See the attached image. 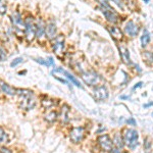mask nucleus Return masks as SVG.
I'll use <instances>...</instances> for the list:
<instances>
[{
  "mask_svg": "<svg viewBox=\"0 0 153 153\" xmlns=\"http://www.w3.org/2000/svg\"><path fill=\"white\" fill-rule=\"evenodd\" d=\"M16 95L19 96V103L21 108L25 110H31L36 105V97L33 91L29 89H16Z\"/></svg>",
  "mask_w": 153,
  "mask_h": 153,
  "instance_id": "nucleus-1",
  "label": "nucleus"
},
{
  "mask_svg": "<svg viewBox=\"0 0 153 153\" xmlns=\"http://www.w3.org/2000/svg\"><path fill=\"white\" fill-rule=\"evenodd\" d=\"M98 7H99L100 11L102 12L107 24L118 26L122 23V16L114 8H112V6L109 4V2H105L103 4H100V5H98Z\"/></svg>",
  "mask_w": 153,
  "mask_h": 153,
  "instance_id": "nucleus-2",
  "label": "nucleus"
},
{
  "mask_svg": "<svg viewBox=\"0 0 153 153\" xmlns=\"http://www.w3.org/2000/svg\"><path fill=\"white\" fill-rule=\"evenodd\" d=\"M123 137H124L126 146L131 150H134L135 148L139 145V142H138L139 133L135 129L125 128L124 131H123Z\"/></svg>",
  "mask_w": 153,
  "mask_h": 153,
  "instance_id": "nucleus-3",
  "label": "nucleus"
},
{
  "mask_svg": "<svg viewBox=\"0 0 153 153\" xmlns=\"http://www.w3.org/2000/svg\"><path fill=\"white\" fill-rule=\"evenodd\" d=\"M81 78L84 81L86 85L93 87V86H97L101 82L102 78L96 73L95 71H81Z\"/></svg>",
  "mask_w": 153,
  "mask_h": 153,
  "instance_id": "nucleus-4",
  "label": "nucleus"
},
{
  "mask_svg": "<svg viewBox=\"0 0 153 153\" xmlns=\"http://www.w3.org/2000/svg\"><path fill=\"white\" fill-rule=\"evenodd\" d=\"M105 27H106V30L108 31V33H109V35L111 36V38L117 42V44H120L126 41L127 37H126L124 31L118 26H117V25L106 24Z\"/></svg>",
  "mask_w": 153,
  "mask_h": 153,
  "instance_id": "nucleus-5",
  "label": "nucleus"
},
{
  "mask_svg": "<svg viewBox=\"0 0 153 153\" xmlns=\"http://www.w3.org/2000/svg\"><path fill=\"white\" fill-rule=\"evenodd\" d=\"M140 30H141L140 25L135 23L133 19H130V21H128L126 23L123 31H124L125 35L128 39H135L136 37L139 35Z\"/></svg>",
  "mask_w": 153,
  "mask_h": 153,
  "instance_id": "nucleus-6",
  "label": "nucleus"
},
{
  "mask_svg": "<svg viewBox=\"0 0 153 153\" xmlns=\"http://www.w3.org/2000/svg\"><path fill=\"white\" fill-rule=\"evenodd\" d=\"M25 37L28 43L33 42L36 37V24L34 23L33 18H27L25 19Z\"/></svg>",
  "mask_w": 153,
  "mask_h": 153,
  "instance_id": "nucleus-7",
  "label": "nucleus"
},
{
  "mask_svg": "<svg viewBox=\"0 0 153 153\" xmlns=\"http://www.w3.org/2000/svg\"><path fill=\"white\" fill-rule=\"evenodd\" d=\"M97 143H98V145H99L100 149L102 150L103 152L110 153L113 151V149H114L112 139L110 138V136L108 134L100 135L99 137L97 138Z\"/></svg>",
  "mask_w": 153,
  "mask_h": 153,
  "instance_id": "nucleus-8",
  "label": "nucleus"
},
{
  "mask_svg": "<svg viewBox=\"0 0 153 153\" xmlns=\"http://www.w3.org/2000/svg\"><path fill=\"white\" fill-rule=\"evenodd\" d=\"M54 40V43L52 44V50L55 53L59 59H63V55H65V37L62 35L56 36Z\"/></svg>",
  "mask_w": 153,
  "mask_h": 153,
  "instance_id": "nucleus-9",
  "label": "nucleus"
},
{
  "mask_svg": "<svg viewBox=\"0 0 153 153\" xmlns=\"http://www.w3.org/2000/svg\"><path fill=\"white\" fill-rule=\"evenodd\" d=\"M86 129L84 127H74L70 131V139L74 144H79L85 139Z\"/></svg>",
  "mask_w": 153,
  "mask_h": 153,
  "instance_id": "nucleus-10",
  "label": "nucleus"
},
{
  "mask_svg": "<svg viewBox=\"0 0 153 153\" xmlns=\"http://www.w3.org/2000/svg\"><path fill=\"white\" fill-rule=\"evenodd\" d=\"M93 96L96 101H104L108 98L109 93H108L107 88L104 85L96 86L93 90Z\"/></svg>",
  "mask_w": 153,
  "mask_h": 153,
  "instance_id": "nucleus-11",
  "label": "nucleus"
},
{
  "mask_svg": "<svg viewBox=\"0 0 153 153\" xmlns=\"http://www.w3.org/2000/svg\"><path fill=\"white\" fill-rule=\"evenodd\" d=\"M56 32H57V29H56V25L55 23L50 19L47 24H46V28H45V36L48 40L52 41L53 39L56 38Z\"/></svg>",
  "mask_w": 153,
  "mask_h": 153,
  "instance_id": "nucleus-12",
  "label": "nucleus"
},
{
  "mask_svg": "<svg viewBox=\"0 0 153 153\" xmlns=\"http://www.w3.org/2000/svg\"><path fill=\"white\" fill-rule=\"evenodd\" d=\"M70 112H71V107L68 104H63L61 106L60 112L58 114V120H60V123L62 125H65L70 122Z\"/></svg>",
  "mask_w": 153,
  "mask_h": 153,
  "instance_id": "nucleus-13",
  "label": "nucleus"
},
{
  "mask_svg": "<svg viewBox=\"0 0 153 153\" xmlns=\"http://www.w3.org/2000/svg\"><path fill=\"white\" fill-rule=\"evenodd\" d=\"M141 58L142 61L148 68H153V51L149 49H142L141 50Z\"/></svg>",
  "mask_w": 153,
  "mask_h": 153,
  "instance_id": "nucleus-14",
  "label": "nucleus"
},
{
  "mask_svg": "<svg viewBox=\"0 0 153 153\" xmlns=\"http://www.w3.org/2000/svg\"><path fill=\"white\" fill-rule=\"evenodd\" d=\"M112 142H113V146H114V148H117L118 150H123L124 147L126 146L123 134H120V133H118V132H117L115 134H113Z\"/></svg>",
  "mask_w": 153,
  "mask_h": 153,
  "instance_id": "nucleus-15",
  "label": "nucleus"
},
{
  "mask_svg": "<svg viewBox=\"0 0 153 153\" xmlns=\"http://www.w3.org/2000/svg\"><path fill=\"white\" fill-rule=\"evenodd\" d=\"M53 71H56V73H60V74H62V75H63V76H65L66 78H68V80H70L71 82L74 84V85H75V86H76V87H79V88H81V89H83V86L81 85V83L79 82V81L76 80V79L75 76H74L73 75H71V73H68V71H65V70H62V68H55V70H54Z\"/></svg>",
  "mask_w": 153,
  "mask_h": 153,
  "instance_id": "nucleus-16",
  "label": "nucleus"
},
{
  "mask_svg": "<svg viewBox=\"0 0 153 153\" xmlns=\"http://www.w3.org/2000/svg\"><path fill=\"white\" fill-rule=\"evenodd\" d=\"M151 41V36L150 33L147 29H143V33L141 37H140V42H141V47L142 49H146L148 47V45L150 44Z\"/></svg>",
  "mask_w": 153,
  "mask_h": 153,
  "instance_id": "nucleus-17",
  "label": "nucleus"
},
{
  "mask_svg": "<svg viewBox=\"0 0 153 153\" xmlns=\"http://www.w3.org/2000/svg\"><path fill=\"white\" fill-rule=\"evenodd\" d=\"M11 19L12 23H13V26L16 27V30H22L23 28L25 30V22H23L21 14L19 12H13L11 16Z\"/></svg>",
  "mask_w": 153,
  "mask_h": 153,
  "instance_id": "nucleus-18",
  "label": "nucleus"
},
{
  "mask_svg": "<svg viewBox=\"0 0 153 153\" xmlns=\"http://www.w3.org/2000/svg\"><path fill=\"white\" fill-rule=\"evenodd\" d=\"M45 28H46V25L44 24V22L40 19L38 21V23L36 24V37L37 38L40 39L45 35Z\"/></svg>",
  "mask_w": 153,
  "mask_h": 153,
  "instance_id": "nucleus-19",
  "label": "nucleus"
},
{
  "mask_svg": "<svg viewBox=\"0 0 153 153\" xmlns=\"http://www.w3.org/2000/svg\"><path fill=\"white\" fill-rule=\"evenodd\" d=\"M0 88H1L2 92L5 93L6 95H10V96L16 95V89L12 88L8 84L4 83V82H0Z\"/></svg>",
  "mask_w": 153,
  "mask_h": 153,
  "instance_id": "nucleus-20",
  "label": "nucleus"
},
{
  "mask_svg": "<svg viewBox=\"0 0 153 153\" xmlns=\"http://www.w3.org/2000/svg\"><path fill=\"white\" fill-rule=\"evenodd\" d=\"M34 60L36 62L40 63L42 65H45V66H50V65H54V61H53V58L52 57H48L47 59H44L42 57H38V58H34Z\"/></svg>",
  "mask_w": 153,
  "mask_h": 153,
  "instance_id": "nucleus-21",
  "label": "nucleus"
},
{
  "mask_svg": "<svg viewBox=\"0 0 153 153\" xmlns=\"http://www.w3.org/2000/svg\"><path fill=\"white\" fill-rule=\"evenodd\" d=\"M44 117H45V120H47L48 123L52 124V123H54L58 118V114H57V112H56V111L51 110V111H48L47 113H46V114L44 115Z\"/></svg>",
  "mask_w": 153,
  "mask_h": 153,
  "instance_id": "nucleus-22",
  "label": "nucleus"
},
{
  "mask_svg": "<svg viewBox=\"0 0 153 153\" xmlns=\"http://www.w3.org/2000/svg\"><path fill=\"white\" fill-rule=\"evenodd\" d=\"M41 104L44 108L49 109V108L53 107L54 105H56V102L53 99H50V98H44V99H42L41 101Z\"/></svg>",
  "mask_w": 153,
  "mask_h": 153,
  "instance_id": "nucleus-23",
  "label": "nucleus"
},
{
  "mask_svg": "<svg viewBox=\"0 0 153 153\" xmlns=\"http://www.w3.org/2000/svg\"><path fill=\"white\" fill-rule=\"evenodd\" d=\"M151 145H152V142H151V140H150V138L149 137H146L144 139V149H145V151L148 152L150 149H151Z\"/></svg>",
  "mask_w": 153,
  "mask_h": 153,
  "instance_id": "nucleus-24",
  "label": "nucleus"
},
{
  "mask_svg": "<svg viewBox=\"0 0 153 153\" xmlns=\"http://www.w3.org/2000/svg\"><path fill=\"white\" fill-rule=\"evenodd\" d=\"M7 141V135L2 128H0V144L5 143Z\"/></svg>",
  "mask_w": 153,
  "mask_h": 153,
  "instance_id": "nucleus-25",
  "label": "nucleus"
},
{
  "mask_svg": "<svg viewBox=\"0 0 153 153\" xmlns=\"http://www.w3.org/2000/svg\"><path fill=\"white\" fill-rule=\"evenodd\" d=\"M23 61H24V58L23 57H18V58L14 59V60L10 63V66H11V68H14V66L19 65V63H22Z\"/></svg>",
  "mask_w": 153,
  "mask_h": 153,
  "instance_id": "nucleus-26",
  "label": "nucleus"
},
{
  "mask_svg": "<svg viewBox=\"0 0 153 153\" xmlns=\"http://www.w3.org/2000/svg\"><path fill=\"white\" fill-rule=\"evenodd\" d=\"M7 55H6V52L4 50L3 47H0V61H4L6 59Z\"/></svg>",
  "mask_w": 153,
  "mask_h": 153,
  "instance_id": "nucleus-27",
  "label": "nucleus"
},
{
  "mask_svg": "<svg viewBox=\"0 0 153 153\" xmlns=\"http://www.w3.org/2000/svg\"><path fill=\"white\" fill-rule=\"evenodd\" d=\"M111 1L114 2V3L117 4L118 7H120L122 9H124V6H125V1H124V0H111Z\"/></svg>",
  "mask_w": 153,
  "mask_h": 153,
  "instance_id": "nucleus-28",
  "label": "nucleus"
},
{
  "mask_svg": "<svg viewBox=\"0 0 153 153\" xmlns=\"http://www.w3.org/2000/svg\"><path fill=\"white\" fill-rule=\"evenodd\" d=\"M5 11H6L5 3H4V2H2L1 0H0V13L3 14V13H5Z\"/></svg>",
  "mask_w": 153,
  "mask_h": 153,
  "instance_id": "nucleus-29",
  "label": "nucleus"
},
{
  "mask_svg": "<svg viewBox=\"0 0 153 153\" xmlns=\"http://www.w3.org/2000/svg\"><path fill=\"white\" fill-rule=\"evenodd\" d=\"M127 124L128 125H131V126H136V120H134L133 117H131V118H129V120H127Z\"/></svg>",
  "mask_w": 153,
  "mask_h": 153,
  "instance_id": "nucleus-30",
  "label": "nucleus"
},
{
  "mask_svg": "<svg viewBox=\"0 0 153 153\" xmlns=\"http://www.w3.org/2000/svg\"><path fill=\"white\" fill-rule=\"evenodd\" d=\"M0 153H12V152L5 147H1L0 148Z\"/></svg>",
  "mask_w": 153,
  "mask_h": 153,
  "instance_id": "nucleus-31",
  "label": "nucleus"
},
{
  "mask_svg": "<svg viewBox=\"0 0 153 153\" xmlns=\"http://www.w3.org/2000/svg\"><path fill=\"white\" fill-rule=\"evenodd\" d=\"M142 85H143V83L142 82H139L138 84H136V86H134V88H133V89L135 90V89H137V88H140V87H142Z\"/></svg>",
  "mask_w": 153,
  "mask_h": 153,
  "instance_id": "nucleus-32",
  "label": "nucleus"
},
{
  "mask_svg": "<svg viewBox=\"0 0 153 153\" xmlns=\"http://www.w3.org/2000/svg\"><path fill=\"white\" fill-rule=\"evenodd\" d=\"M151 105H153V102H150V103H148V104H144V105H143V107L147 108V107H149V106H151Z\"/></svg>",
  "mask_w": 153,
  "mask_h": 153,
  "instance_id": "nucleus-33",
  "label": "nucleus"
},
{
  "mask_svg": "<svg viewBox=\"0 0 153 153\" xmlns=\"http://www.w3.org/2000/svg\"><path fill=\"white\" fill-rule=\"evenodd\" d=\"M143 1H144V2H145V3H146V4H147V3H149V2H150V0H143Z\"/></svg>",
  "mask_w": 153,
  "mask_h": 153,
  "instance_id": "nucleus-34",
  "label": "nucleus"
},
{
  "mask_svg": "<svg viewBox=\"0 0 153 153\" xmlns=\"http://www.w3.org/2000/svg\"><path fill=\"white\" fill-rule=\"evenodd\" d=\"M146 153H151V152H149V151H148V152H146Z\"/></svg>",
  "mask_w": 153,
  "mask_h": 153,
  "instance_id": "nucleus-35",
  "label": "nucleus"
},
{
  "mask_svg": "<svg viewBox=\"0 0 153 153\" xmlns=\"http://www.w3.org/2000/svg\"><path fill=\"white\" fill-rule=\"evenodd\" d=\"M152 117H153V113H152Z\"/></svg>",
  "mask_w": 153,
  "mask_h": 153,
  "instance_id": "nucleus-36",
  "label": "nucleus"
}]
</instances>
